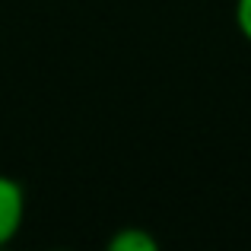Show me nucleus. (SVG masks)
I'll list each match as a JSON object with an SVG mask.
<instances>
[{
  "instance_id": "f257e3e1",
  "label": "nucleus",
  "mask_w": 251,
  "mask_h": 251,
  "mask_svg": "<svg viewBox=\"0 0 251 251\" xmlns=\"http://www.w3.org/2000/svg\"><path fill=\"white\" fill-rule=\"evenodd\" d=\"M25 223V188L0 172V248L10 245Z\"/></svg>"
},
{
  "instance_id": "f03ea898",
  "label": "nucleus",
  "mask_w": 251,
  "mask_h": 251,
  "mask_svg": "<svg viewBox=\"0 0 251 251\" xmlns=\"http://www.w3.org/2000/svg\"><path fill=\"white\" fill-rule=\"evenodd\" d=\"M108 251H159V242L140 226H124L108 239Z\"/></svg>"
},
{
  "instance_id": "7ed1b4c3",
  "label": "nucleus",
  "mask_w": 251,
  "mask_h": 251,
  "mask_svg": "<svg viewBox=\"0 0 251 251\" xmlns=\"http://www.w3.org/2000/svg\"><path fill=\"white\" fill-rule=\"evenodd\" d=\"M232 19H235V29H239V35L251 45V0H235Z\"/></svg>"
}]
</instances>
